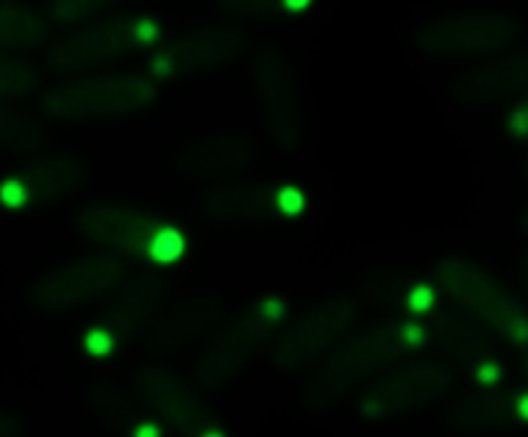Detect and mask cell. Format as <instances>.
Wrapping results in <instances>:
<instances>
[{"mask_svg":"<svg viewBox=\"0 0 528 437\" xmlns=\"http://www.w3.org/2000/svg\"><path fill=\"white\" fill-rule=\"evenodd\" d=\"M184 248H186V242L182 233L171 227H165L155 235L149 254L155 262H176L184 254Z\"/></svg>","mask_w":528,"mask_h":437,"instance_id":"cell-1","label":"cell"},{"mask_svg":"<svg viewBox=\"0 0 528 437\" xmlns=\"http://www.w3.org/2000/svg\"><path fill=\"white\" fill-rule=\"evenodd\" d=\"M277 206L281 209L283 215L295 217V215H299V213L306 209V198H304V194H302L297 188L285 186V188H281L279 194H277Z\"/></svg>","mask_w":528,"mask_h":437,"instance_id":"cell-2","label":"cell"},{"mask_svg":"<svg viewBox=\"0 0 528 437\" xmlns=\"http://www.w3.org/2000/svg\"><path fill=\"white\" fill-rule=\"evenodd\" d=\"M0 200L8 206V209H19L25 204L27 200V192L23 188L21 182L17 180H6L2 186H0Z\"/></svg>","mask_w":528,"mask_h":437,"instance_id":"cell-3","label":"cell"},{"mask_svg":"<svg viewBox=\"0 0 528 437\" xmlns=\"http://www.w3.org/2000/svg\"><path fill=\"white\" fill-rule=\"evenodd\" d=\"M409 308L411 312H427L434 308V291L425 285H419L409 295Z\"/></svg>","mask_w":528,"mask_h":437,"instance_id":"cell-4","label":"cell"},{"mask_svg":"<svg viewBox=\"0 0 528 437\" xmlns=\"http://www.w3.org/2000/svg\"><path fill=\"white\" fill-rule=\"evenodd\" d=\"M85 347L89 349L91 355H105L109 353L112 349V339L109 334H105L103 330H91L87 337H85Z\"/></svg>","mask_w":528,"mask_h":437,"instance_id":"cell-5","label":"cell"},{"mask_svg":"<svg viewBox=\"0 0 528 437\" xmlns=\"http://www.w3.org/2000/svg\"><path fill=\"white\" fill-rule=\"evenodd\" d=\"M134 437H159V431L155 425H142L140 429H136Z\"/></svg>","mask_w":528,"mask_h":437,"instance_id":"cell-6","label":"cell"},{"mask_svg":"<svg viewBox=\"0 0 528 437\" xmlns=\"http://www.w3.org/2000/svg\"><path fill=\"white\" fill-rule=\"evenodd\" d=\"M285 6H287V10H302V8H308V6H310V2H308V0H299V2L287 0V2H285Z\"/></svg>","mask_w":528,"mask_h":437,"instance_id":"cell-7","label":"cell"},{"mask_svg":"<svg viewBox=\"0 0 528 437\" xmlns=\"http://www.w3.org/2000/svg\"><path fill=\"white\" fill-rule=\"evenodd\" d=\"M518 413H520L525 419H528V396H525V398L520 401V405H518Z\"/></svg>","mask_w":528,"mask_h":437,"instance_id":"cell-8","label":"cell"},{"mask_svg":"<svg viewBox=\"0 0 528 437\" xmlns=\"http://www.w3.org/2000/svg\"><path fill=\"white\" fill-rule=\"evenodd\" d=\"M204 437H223V436H221V434H207Z\"/></svg>","mask_w":528,"mask_h":437,"instance_id":"cell-9","label":"cell"}]
</instances>
